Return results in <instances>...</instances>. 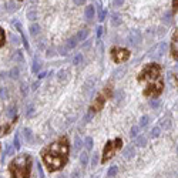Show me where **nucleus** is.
<instances>
[{
  "instance_id": "f257e3e1",
  "label": "nucleus",
  "mask_w": 178,
  "mask_h": 178,
  "mask_svg": "<svg viewBox=\"0 0 178 178\" xmlns=\"http://www.w3.org/2000/svg\"><path fill=\"white\" fill-rule=\"evenodd\" d=\"M69 151L70 144L67 137H61L57 141L51 142L41 151V158L50 173L61 170L69 161Z\"/></svg>"
},
{
  "instance_id": "f03ea898",
  "label": "nucleus",
  "mask_w": 178,
  "mask_h": 178,
  "mask_svg": "<svg viewBox=\"0 0 178 178\" xmlns=\"http://www.w3.org/2000/svg\"><path fill=\"white\" fill-rule=\"evenodd\" d=\"M138 81H145L147 87L144 90V96L145 97H151L155 98L157 96H160L162 93L164 88V81L161 78V66L157 63H150L147 64L138 74L137 77Z\"/></svg>"
},
{
  "instance_id": "7ed1b4c3",
  "label": "nucleus",
  "mask_w": 178,
  "mask_h": 178,
  "mask_svg": "<svg viewBox=\"0 0 178 178\" xmlns=\"http://www.w3.org/2000/svg\"><path fill=\"white\" fill-rule=\"evenodd\" d=\"M33 160L30 154H20L9 164V173L11 178H30Z\"/></svg>"
},
{
  "instance_id": "20e7f679",
  "label": "nucleus",
  "mask_w": 178,
  "mask_h": 178,
  "mask_svg": "<svg viewBox=\"0 0 178 178\" xmlns=\"http://www.w3.org/2000/svg\"><path fill=\"white\" fill-rule=\"evenodd\" d=\"M121 147H123V140H121L120 137H117V138H114V140H108V141L106 142L104 150H103L101 162H107L108 160H111V158L115 155V152H117L118 150H121Z\"/></svg>"
},
{
  "instance_id": "39448f33",
  "label": "nucleus",
  "mask_w": 178,
  "mask_h": 178,
  "mask_svg": "<svg viewBox=\"0 0 178 178\" xmlns=\"http://www.w3.org/2000/svg\"><path fill=\"white\" fill-rule=\"evenodd\" d=\"M111 57H113L114 63H117V64L125 63L130 59V51L127 49H123V47H114L111 50Z\"/></svg>"
},
{
  "instance_id": "423d86ee",
  "label": "nucleus",
  "mask_w": 178,
  "mask_h": 178,
  "mask_svg": "<svg viewBox=\"0 0 178 178\" xmlns=\"http://www.w3.org/2000/svg\"><path fill=\"white\" fill-rule=\"evenodd\" d=\"M141 40H142L141 32H138V30H131L130 32V34H128V44L131 47H138Z\"/></svg>"
},
{
  "instance_id": "0eeeda50",
  "label": "nucleus",
  "mask_w": 178,
  "mask_h": 178,
  "mask_svg": "<svg viewBox=\"0 0 178 178\" xmlns=\"http://www.w3.org/2000/svg\"><path fill=\"white\" fill-rule=\"evenodd\" d=\"M13 26L17 29V32L20 33L22 36V40H23V44H24V49L27 50V51H30V44H29V40H27V37L24 34V32H23V27H22V24L19 23V22H16V20H13Z\"/></svg>"
},
{
  "instance_id": "6e6552de",
  "label": "nucleus",
  "mask_w": 178,
  "mask_h": 178,
  "mask_svg": "<svg viewBox=\"0 0 178 178\" xmlns=\"http://www.w3.org/2000/svg\"><path fill=\"white\" fill-rule=\"evenodd\" d=\"M104 101H106V91L103 93V94H100L97 98H96V101H94V104L90 107V110H93L94 113H97V111H100L103 106H104Z\"/></svg>"
},
{
  "instance_id": "1a4fd4ad",
  "label": "nucleus",
  "mask_w": 178,
  "mask_h": 178,
  "mask_svg": "<svg viewBox=\"0 0 178 178\" xmlns=\"http://www.w3.org/2000/svg\"><path fill=\"white\" fill-rule=\"evenodd\" d=\"M57 80L60 83H67L70 80V70L69 69H61L57 73Z\"/></svg>"
},
{
  "instance_id": "9d476101",
  "label": "nucleus",
  "mask_w": 178,
  "mask_h": 178,
  "mask_svg": "<svg viewBox=\"0 0 178 178\" xmlns=\"http://www.w3.org/2000/svg\"><path fill=\"white\" fill-rule=\"evenodd\" d=\"M123 157H124L125 160H131V158H134V157H136V147H134V145H128V147H125V148L123 150Z\"/></svg>"
},
{
  "instance_id": "9b49d317",
  "label": "nucleus",
  "mask_w": 178,
  "mask_h": 178,
  "mask_svg": "<svg viewBox=\"0 0 178 178\" xmlns=\"http://www.w3.org/2000/svg\"><path fill=\"white\" fill-rule=\"evenodd\" d=\"M84 93L86 94H91L93 91H94V88H96V80L94 78H88L86 83H84Z\"/></svg>"
},
{
  "instance_id": "f8f14e48",
  "label": "nucleus",
  "mask_w": 178,
  "mask_h": 178,
  "mask_svg": "<svg viewBox=\"0 0 178 178\" xmlns=\"http://www.w3.org/2000/svg\"><path fill=\"white\" fill-rule=\"evenodd\" d=\"M177 40H178V33L175 30V33L173 34V40H171V54H173V59L177 60Z\"/></svg>"
},
{
  "instance_id": "ddd939ff",
  "label": "nucleus",
  "mask_w": 178,
  "mask_h": 178,
  "mask_svg": "<svg viewBox=\"0 0 178 178\" xmlns=\"http://www.w3.org/2000/svg\"><path fill=\"white\" fill-rule=\"evenodd\" d=\"M94 14H96V9H94L93 4H90V6H87V7L84 9V17H86L88 22L94 19Z\"/></svg>"
},
{
  "instance_id": "4468645a",
  "label": "nucleus",
  "mask_w": 178,
  "mask_h": 178,
  "mask_svg": "<svg viewBox=\"0 0 178 178\" xmlns=\"http://www.w3.org/2000/svg\"><path fill=\"white\" fill-rule=\"evenodd\" d=\"M23 136H24V140L29 142V144H32V142L34 141V137H33V131L29 128V127H24L23 128Z\"/></svg>"
},
{
  "instance_id": "2eb2a0df",
  "label": "nucleus",
  "mask_w": 178,
  "mask_h": 178,
  "mask_svg": "<svg viewBox=\"0 0 178 178\" xmlns=\"http://www.w3.org/2000/svg\"><path fill=\"white\" fill-rule=\"evenodd\" d=\"M165 50H167V43H160L158 44V47H157V51H155V57H162V54L165 53Z\"/></svg>"
},
{
  "instance_id": "dca6fc26",
  "label": "nucleus",
  "mask_w": 178,
  "mask_h": 178,
  "mask_svg": "<svg viewBox=\"0 0 178 178\" xmlns=\"http://www.w3.org/2000/svg\"><path fill=\"white\" fill-rule=\"evenodd\" d=\"M83 60H84L83 54H81V53H77V54H74V56H73L71 64H73V66H80V64L83 63Z\"/></svg>"
},
{
  "instance_id": "f3484780",
  "label": "nucleus",
  "mask_w": 178,
  "mask_h": 178,
  "mask_svg": "<svg viewBox=\"0 0 178 178\" xmlns=\"http://www.w3.org/2000/svg\"><path fill=\"white\" fill-rule=\"evenodd\" d=\"M88 160H90V157H88V154L86 152V151H83L81 154H80V164H81V167H87L88 165Z\"/></svg>"
},
{
  "instance_id": "a211bd4d",
  "label": "nucleus",
  "mask_w": 178,
  "mask_h": 178,
  "mask_svg": "<svg viewBox=\"0 0 178 178\" xmlns=\"http://www.w3.org/2000/svg\"><path fill=\"white\" fill-rule=\"evenodd\" d=\"M123 22H121V17H120V14L118 13H111V24L113 26H120Z\"/></svg>"
},
{
  "instance_id": "6ab92c4d",
  "label": "nucleus",
  "mask_w": 178,
  "mask_h": 178,
  "mask_svg": "<svg viewBox=\"0 0 178 178\" xmlns=\"http://www.w3.org/2000/svg\"><path fill=\"white\" fill-rule=\"evenodd\" d=\"M77 41H78V40H77V37H76V36H73V37H70V38L66 41V44H64V46H66L69 50H71V49H74V47L77 46Z\"/></svg>"
},
{
  "instance_id": "aec40b11",
  "label": "nucleus",
  "mask_w": 178,
  "mask_h": 178,
  "mask_svg": "<svg viewBox=\"0 0 178 178\" xmlns=\"http://www.w3.org/2000/svg\"><path fill=\"white\" fill-rule=\"evenodd\" d=\"M81 147H83V141H81V138L76 136V138H74V145H73V151H74V152H78V151L81 150Z\"/></svg>"
},
{
  "instance_id": "412c9836",
  "label": "nucleus",
  "mask_w": 178,
  "mask_h": 178,
  "mask_svg": "<svg viewBox=\"0 0 178 178\" xmlns=\"http://www.w3.org/2000/svg\"><path fill=\"white\" fill-rule=\"evenodd\" d=\"M40 69H41V63H40V60H38L37 57H34V59H33V64H32V71H33L34 74H37V73L40 71Z\"/></svg>"
},
{
  "instance_id": "4be33fe9",
  "label": "nucleus",
  "mask_w": 178,
  "mask_h": 178,
  "mask_svg": "<svg viewBox=\"0 0 178 178\" xmlns=\"http://www.w3.org/2000/svg\"><path fill=\"white\" fill-rule=\"evenodd\" d=\"M88 34H90V32H88L87 29H83V30H80V32H78V34L76 36V37H77V40H78V41H84V40L88 37Z\"/></svg>"
},
{
  "instance_id": "5701e85b",
  "label": "nucleus",
  "mask_w": 178,
  "mask_h": 178,
  "mask_svg": "<svg viewBox=\"0 0 178 178\" xmlns=\"http://www.w3.org/2000/svg\"><path fill=\"white\" fill-rule=\"evenodd\" d=\"M94 114H96V113H94L93 110H90V108H88V110H87V113H86V114H84V117H83V121H84V124L90 123V121L93 120Z\"/></svg>"
},
{
  "instance_id": "b1692460",
  "label": "nucleus",
  "mask_w": 178,
  "mask_h": 178,
  "mask_svg": "<svg viewBox=\"0 0 178 178\" xmlns=\"http://www.w3.org/2000/svg\"><path fill=\"white\" fill-rule=\"evenodd\" d=\"M34 115H36L34 104H29L27 108H26V117H27V118H32V117H34Z\"/></svg>"
},
{
  "instance_id": "393cba45",
  "label": "nucleus",
  "mask_w": 178,
  "mask_h": 178,
  "mask_svg": "<svg viewBox=\"0 0 178 178\" xmlns=\"http://www.w3.org/2000/svg\"><path fill=\"white\" fill-rule=\"evenodd\" d=\"M83 145L86 147V150H87V151H91V150H93V145H94L93 138H91V137H86V138H84V141H83Z\"/></svg>"
},
{
  "instance_id": "a878e982",
  "label": "nucleus",
  "mask_w": 178,
  "mask_h": 178,
  "mask_svg": "<svg viewBox=\"0 0 178 178\" xmlns=\"http://www.w3.org/2000/svg\"><path fill=\"white\" fill-rule=\"evenodd\" d=\"M4 147H6V150H4V152H3V160H4L6 157H9V155H11V154L14 152V147H13L11 144H6Z\"/></svg>"
},
{
  "instance_id": "bb28decb",
  "label": "nucleus",
  "mask_w": 178,
  "mask_h": 178,
  "mask_svg": "<svg viewBox=\"0 0 178 178\" xmlns=\"http://www.w3.org/2000/svg\"><path fill=\"white\" fill-rule=\"evenodd\" d=\"M7 115L11 117V118L17 117V106H16V104H11V106L7 108Z\"/></svg>"
},
{
  "instance_id": "cd10ccee",
  "label": "nucleus",
  "mask_w": 178,
  "mask_h": 178,
  "mask_svg": "<svg viewBox=\"0 0 178 178\" xmlns=\"http://www.w3.org/2000/svg\"><path fill=\"white\" fill-rule=\"evenodd\" d=\"M26 16H27V20H32V22L37 20V11H36V9H29L27 13H26Z\"/></svg>"
},
{
  "instance_id": "c85d7f7f",
  "label": "nucleus",
  "mask_w": 178,
  "mask_h": 178,
  "mask_svg": "<svg viewBox=\"0 0 178 178\" xmlns=\"http://www.w3.org/2000/svg\"><path fill=\"white\" fill-rule=\"evenodd\" d=\"M29 32H30V34L33 36V37H36V36L40 33V26H38L37 23H33V24L29 27Z\"/></svg>"
},
{
  "instance_id": "c756f323",
  "label": "nucleus",
  "mask_w": 178,
  "mask_h": 178,
  "mask_svg": "<svg viewBox=\"0 0 178 178\" xmlns=\"http://www.w3.org/2000/svg\"><path fill=\"white\" fill-rule=\"evenodd\" d=\"M124 97H125L124 90H123V88H118V90L115 91V101H117V103H121V101L124 100Z\"/></svg>"
},
{
  "instance_id": "7c9ffc66",
  "label": "nucleus",
  "mask_w": 178,
  "mask_h": 178,
  "mask_svg": "<svg viewBox=\"0 0 178 178\" xmlns=\"http://www.w3.org/2000/svg\"><path fill=\"white\" fill-rule=\"evenodd\" d=\"M136 145H138V147H145V145H147V138H145L144 136L136 137Z\"/></svg>"
},
{
  "instance_id": "2f4dec72",
  "label": "nucleus",
  "mask_w": 178,
  "mask_h": 178,
  "mask_svg": "<svg viewBox=\"0 0 178 178\" xmlns=\"http://www.w3.org/2000/svg\"><path fill=\"white\" fill-rule=\"evenodd\" d=\"M9 76H10L11 78H14V80H16V78H19V77H20V70H19V67H17V66H16V67H13L11 70L9 71Z\"/></svg>"
},
{
  "instance_id": "473e14b6",
  "label": "nucleus",
  "mask_w": 178,
  "mask_h": 178,
  "mask_svg": "<svg viewBox=\"0 0 178 178\" xmlns=\"http://www.w3.org/2000/svg\"><path fill=\"white\" fill-rule=\"evenodd\" d=\"M124 73H125V67H120V69L114 70V73H113V77H114V78H121V77L124 76Z\"/></svg>"
},
{
  "instance_id": "72a5a7b5",
  "label": "nucleus",
  "mask_w": 178,
  "mask_h": 178,
  "mask_svg": "<svg viewBox=\"0 0 178 178\" xmlns=\"http://www.w3.org/2000/svg\"><path fill=\"white\" fill-rule=\"evenodd\" d=\"M117 173H118V168L115 167V165H113V167H110L108 168V171H107V178H113L117 175Z\"/></svg>"
},
{
  "instance_id": "f704fd0d",
  "label": "nucleus",
  "mask_w": 178,
  "mask_h": 178,
  "mask_svg": "<svg viewBox=\"0 0 178 178\" xmlns=\"http://www.w3.org/2000/svg\"><path fill=\"white\" fill-rule=\"evenodd\" d=\"M162 22H164L165 24H171V23H173V13H171V11H167V13H164Z\"/></svg>"
},
{
  "instance_id": "c9c22d12",
  "label": "nucleus",
  "mask_w": 178,
  "mask_h": 178,
  "mask_svg": "<svg viewBox=\"0 0 178 178\" xmlns=\"http://www.w3.org/2000/svg\"><path fill=\"white\" fill-rule=\"evenodd\" d=\"M13 147H14L16 150H20V147H22V142H20V134H19V133H16V136H14V138H13Z\"/></svg>"
},
{
  "instance_id": "e433bc0d",
  "label": "nucleus",
  "mask_w": 178,
  "mask_h": 178,
  "mask_svg": "<svg viewBox=\"0 0 178 178\" xmlns=\"http://www.w3.org/2000/svg\"><path fill=\"white\" fill-rule=\"evenodd\" d=\"M160 134H161V128H160V127H154V128L151 130V133H150L151 138H158Z\"/></svg>"
},
{
  "instance_id": "4c0bfd02",
  "label": "nucleus",
  "mask_w": 178,
  "mask_h": 178,
  "mask_svg": "<svg viewBox=\"0 0 178 178\" xmlns=\"http://www.w3.org/2000/svg\"><path fill=\"white\" fill-rule=\"evenodd\" d=\"M9 90L7 88H4V87H1L0 88V100H7L9 98Z\"/></svg>"
},
{
  "instance_id": "58836bf2",
  "label": "nucleus",
  "mask_w": 178,
  "mask_h": 178,
  "mask_svg": "<svg viewBox=\"0 0 178 178\" xmlns=\"http://www.w3.org/2000/svg\"><path fill=\"white\" fill-rule=\"evenodd\" d=\"M106 14H107V11L104 10V9H101V6L98 4V22H104Z\"/></svg>"
},
{
  "instance_id": "ea45409f",
  "label": "nucleus",
  "mask_w": 178,
  "mask_h": 178,
  "mask_svg": "<svg viewBox=\"0 0 178 178\" xmlns=\"http://www.w3.org/2000/svg\"><path fill=\"white\" fill-rule=\"evenodd\" d=\"M17 10V4L14 3V1H9L7 3V11L9 13H13V11H16Z\"/></svg>"
},
{
  "instance_id": "a19ab883",
  "label": "nucleus",
  "mask_w": 178,
  "mask_h": 178,
  "mask_svg": "<svg viewBox=\"0 0 178 178\" xmlns=\"http://www.w3.org/2000/svg\"><path fill=\"white\" fill-rule=\"evenodd\" d=\"M160 104H161V101H160L158 98H151V100H150V107H151V108H158Z\"/></svg>"
},
{
  "instance_id": "79ce46f5",
  "label": "nucleus",
  "mask_w": 178,
  "mask_h": 178,
  "mask_svg": "<svg viewBox=\"0 0 178 178\" xmlns=\"http://www.w3.org/2000/svg\"><path fill=\"white\" fill-rule=\"evenodd\" d=\"M161 127H162L164 130H168V128H171V120H168V118L162 120V121H161Z\"/></svg>"
},
{
  "instance_id": "37998d69",
  "label": "nucleus",
  "mask_w": 178,
  "mask_h": 178,
  "mask_svg": "<svg viewBox=\"0 0 178 178\" xmlns=\"http://www.w3.org/2000/svg\"><path fill=\"white\" fill-rule=\"evenodd\" d=\"M148 121H150V117L148 115H142L141 118H140V125L141 127H147L148 125Z\"/></svg>"
},
{
  "instance_id": "c03bdc74",
  "label": "nucleus",
  "mask_w": 178,
  "mask_h": 178,
  "mask_svg": "<svg viewBox=\"0 0 178 178\" xmlns=\"http://www.w3.org/2000/svg\"><path fill=\"white\" fill-rule=\"evenodd\" d=\"M36 165H37V171H38V175H40V178H46V175H44V171H43V167H41V164H40V161H38V160H37Z\"/></svg>"
},
{
  "instance_id": "a18cd8bd",
  "label": "nucleus",
  "mask_w": 178,
  "mask_h": 178,
  "mask_svg": "<svg viewBox=\"0 0 178 178\" xmlns=\"http://www.w3.org/2000/svg\"><path fill=\"white\" fill-rule=\"evenodd\" d=\"M138 130H140V128H138L137 125H134V127L130 130V137H131V138H136V137L138 136Z\"/></svg>"
},
{
  "instance_id": "49530a36",
  "label": "nucleus",
  "mask_w": 178,
  "mask_h": 178,
  "mask_svg": "<svg viewBox=\"0 0 178 178\" xmlns=\"http://www.w3.org/2000/svg\"><path fill=\"white\" fill-rule=\"evenodd\" d=\"M69 51H70V50H69L64 44L59 47V54H61V56H67V53H69Z\"/></svg>"
},
{
  "instance_id": "de8ad7c7",
  "label": "nucleus",
  "mask_w": 178,
  "mask_h": 178,
  "mask_svg": "<svg viewBox=\"0 0 178 178\" xmlns=\"http://www.w3.org/2000/svg\"><path fill=\"white\" fill-rule=\"evenodd\" d=\"M20 91H22V96L26 97L27 93H29V86H27L26 83H22V90H20Z\"/></svg>"
},
{
  "instance_id": "09e8293b",
  "label": "nucleus",
  "mask_w": 178,
  "mask_h": 178,
  "mask_svg": "<svg viewBox=\"0 0 178 178\" xmlns=\"http://www.w3.org/2000/svg\"><path fill=\"white\" fill-rule=\"evenodd\" d=\"M98 161H100V158H98V154H94V155L91 157V167H93V168H96V165L98 164Z\"/></svg>"
},
{
  "instance_id": "8fccbe9b",
  "label": "nucleus",
  "mask_w": 178,
  "mask_h": 178,
  "mask_svg": "<svg viewBox=\"0 0 178 178\" xmlns=\"http://www.w3.org/2000/svg\"><path fill=\"white\" fill-rule=\"evenodd\" d=\"M4 40H6V36H4V30L0 27V47L4 44Z\"/></svg>"
},
{
  "instance_id": "3c124183",
  "label": "nucleus",
  "mask_w": 178,
  "mask_h": 178,
  "mask_svg": "<svg viewBox=\"0 0 178 178\" xmlns=\"http://www.w3.org/2000/svg\"><path fill=\"white\" fill-rule=\"evenodd\" d=\"M16 60H17L19 63H23V61H24V57H23V53H22L20 50H19V51H17V54H16Z\"/></svg>"
},
{
  "instance_id": "603ef678",
  "label": "nucleus",
  "mask_w": 178,
  "mask_h": 178,
  "mask_svg": "<svg viewBox=\"0 0 178 178\" xmlns=\"http://www.w3.org/2000/svg\"><path fill=\"white\" fill-rule=\"evenodd\" d=\"M101 34H103V27H101V26H98V27L96 29V37H97V38H100Z\"/></svg>"
},
{
  "instance_id": "864d4df0",
  "label": "nucleus",
  "mask_w": 178,
  "mask_h": 178,
  "mask_svg": "<svg viewBox=\"0 0 178 178\" xmlns=\"http://www.w3.org/2000/svg\"><path fill=\"white\" fill-rule=\"evenodd\" d=\"M47 76V71H41V73H37V80H41Z\"/></svg>"
},
{
  "instance_id": "5fc2aeb1",
  "label": "nucleus",
  "mask_w": 178,
  "mask_h": 178,
  "mask_svg": "<svg viewBox=\"0 0 178 178\" xmlns=\"http://www.w3.org/2000/svg\"><path fill=\"white\" fill-rule=\"evenodd\" d=\"M73 1H74L76 6H83V4L86 3V0H73Z\"/></svg>"
},
{
  "instance_id": "6e6d98bb",
  "label": "nucleus",
  "mask_w": 178,
  "mask_h": 178,
  "mask_svg": "<svg viewBox=\"0 0 178 178\" xmlns=\"http://www.w3.org/2000/svg\"><path fill=\"white\" fill-rule=\"evenodd\" d=\"M71 178H80V171H77V170L73 171L71 173Z\"/></svg>"
},
{
  "instance_id": "4d7b16f0",
  "label": "nucleus",
  "mask_w": 178,
  "mask_h": 178,
  "mask_svg": "<svg viewBox=\"0 0 178 178\" xmlns=\"http://www.w3.org/2000/svg\"><path fill=\"white\" fill-rule=\"evenodd\" d=\"M113 3H114V6H117V7H120V6H121V4L124 3V0H114Z\"/></svg>"
},
{
  "instance_id": "13d9d810",
  "label": "nucleus",
  "mask_w": 178,
  "mask_h": 178,
  "mask_svg": "<svg viewBox=\"0 0 178 178\" xmlns=\"http://www.w3.org/2000/svg\"><path fill=\"white\" fill-rule=\"evenodd\" d=\"M10 38H11V41H13L14 44H19V38H17V37H16L14 34H11V36H10Z\"/></svg>"
},
{
  "instance_id": "bf43d9fd",
  "label": "nucleus",
  "mask_w": 178,
  "mask_h": 178,
  "mask_svg": "<svg viewBox=\"0 0 178 178\" xmlns=\"http://www.w3.org/2000/svg\"><path fill=\"white\" fill-rule=\"evenodd\" d=\"M51 56H54V50L53 49H49L47 50V57H51Z\"/></svg>"
},
{
  "instance_id": "052dcab7",
  "label": "nucleus",
  "mask_w": 178,
  "mask_h": 178,
  "mask_svg": "<svg viewBox=\"0 0 178 178\" xmlns=\"http://www.w3.org/2000/svg\"><path fill=\"white\" fill-rule=\"evenodd\" d=\"M38 86H40V81L37 80L36 83H33V86H32V87H33V90H37V87H38Z\"/></svg>"
},
{
  "instance_id": "680f3d73",
  "label": "nucleus",
  "mask_w": 178,
  "mask_h": 178,
  "mask_svg": "<svg viewBox=\"0 0 178 178\" xmlns=\"http://www.w3.org/2000/svg\"><path fill=\"white\" fill-rule=\"evenodd\" d=\"M173 9L174 11H177V0H173Z\"/></svg>"
},
{
  "instance_id": "e2e57ef3",
  "label": "nucleus",
  "mask_w": 178,
  "mask_h": 178,
  "mask_svg": "<svg viewBox=\"0 0 178 178\" xmlns=\"http://www.w3.org/2000/svg\"><path fill=\"white\" fill-rule=\"evenodd\" d=\"M59 178H66V175H60V177Z\"/></svg>"
},
{
  "instance_id": "0e129e2a",
  "label": "nucleus",
  "mask_w": 178,
  "mask_h": 178,
  "mask_svg": "<svg viewBox=\"0 0 178 178\" xmlns=\"http://www.w3.org/2000/svg\"><path fill=\"white\" fill-rule=\"evenodd\" d=\"M0 178H1V177H0Z\"/></svg>"
}]
</instances>
